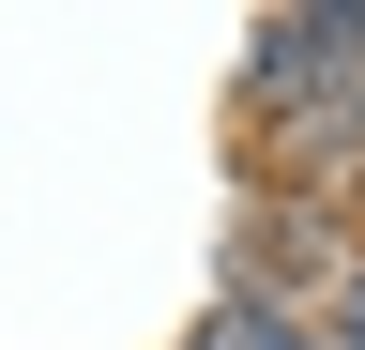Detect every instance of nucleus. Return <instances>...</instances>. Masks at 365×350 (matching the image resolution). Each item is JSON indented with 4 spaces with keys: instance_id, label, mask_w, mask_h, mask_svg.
<instances>
[{
    "instance_id": "1",
    "label": "nucleus",
    "mask_w": 365,
    "mask_h": 350,
    "mask_svg": "<svg viewBox=\"0 0 365 350\" xmlns=\"http://www.w3.org/2000/svg\"><path fill=\"white\" fill-rule=\"evenodd\" d=\"M259 107L274 122H365V16H259Z\"/></svg>"
},
{
    "instance_id": "2",
    "label": "nucleus",
    "mask_w": 365,
    "mask_h": 350,
    "mask_svg": "<svg viewBox=\"0 0 365 350\" xmlns=\"http://www.w3.org/2000/svg\"><path fill=\"white\" fill-rule=\"evenodd\" d=\"M319 259H335V229H319V213H244V289L274 274V304H289Z\"/></svg>"
},
{
    "instance_id": "3",
    "label": "nucleus",
    "mask_w": 365,
    "mask_h": 350,
    "mask_svg": "<svg viewBox=\"0 0 365 350\" xmlns=\"http://www.w3.org/2000/svg\"><path fill=\"white\" fill-rule=\"evenodd\" d=\"M182 350H319V320H289L274 289H228V304H213V320L182 335Z\"/></svg>"
},
{
    "instance_id": "4",
    "label": "nucleus",
    "mask_w": 365,
    "mask_h": 350,
    "mask_svg": "<svg viewBox=\"0 0 365 350\" xmlns=\"http://www.w3.org/2000/svg\"><path fill=\"white\" fill-rule=\"evenodd\" d=\"M319 335H335V350H365V259L335 274V320H319Z\"/></svg>"
},
{
    "instance_id": "5",
    "label": "nucleus",
    "mask_w": 365,
    "mask_h": 350,
    "mask_svg": "<svg viewBox=\"0 0 365 350\" xmlns=\"http://www.w3.org/2000/svg\"><path fill=\"white\" fill-rule=\"evenodd\" d=\"M335 183H350V198H365V138H350V168H335Z\"/></svg>"
}]
</instances>
